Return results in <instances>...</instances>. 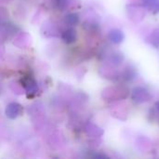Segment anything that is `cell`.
<instances>
[{
  "mask_svg": "<svg viewBox=\"0 0 159 159\" xmlns=\"http://www.w3.org/2000/svg\"><path fill=\"white\" fill-rule=\"evenodd\" d=\"M129 95V90L127 87L124 86H116L107 88L103 91V98L107 101H117L124 100L128 98Z\"/></svg>",
  "mask_w": 159,
  "mask_h": 159,
  "instance_id": "6da1fadb",
  "label": "cell"
},
{
  "mask_svg": "<svg viewBox=\"0 0 159 159\" xmlns=\"http://www.w3.org/2000/svg\"><path fill=\"white\" fill-rule=\"evenodd\" d=\"M151 93L143 87H136L131 90V100L136 104L147 102L151 100Z\"/></svg>",
  "mask_w": 159,
  "mask_h": 159,
  "instance_id": "7a4b0ae2",
  "label": "cell"
},
{
  "mask_svg": "<svg viewBox=\"0 0 159 159\" xmlns=\"http://www.w3.org/2000/svg\"><path fill=\"white\" fill-rule=\"evenodd\" d=\"M127 11L129 19L133 21H140L144 17V8L139 5H128Z\"/></svg>",
  "mask_w": 159,
  "mask_h": 159,
  "instance_id": "3957f363",
  "label": "cell"
},
{
  "mask_svg": "<svg viewBox=\"0 0 159 159\" xmlns=\"http://www.w3.org/2000/svg\"><path fill=\"white\" fill-rule=\"evenodd\" d=\"M124 38H125V34L119 29H113L108 33V39L113 44L118 45L124 41Z\"/></svg>",
  "mask_w": 159,
  "mask_h": 159,
  "instance_id": "277c9868",
  "label": "cell"
},
{
  "mask_svg": "<svg viewBox=\"0 0 159 159\" xmlns=\"http://www.w3.org/2000/svg\"><path fill=\"white\" fill-rule=\"evenodd\" d=\"M20 112H21V106L17 102L9 103L6 109V115L10 119H14L17 116H19Z\"/></svg>",
  "mask_w": 159,
  "mask_h": 159,
  "instance_id": "5b68a950",
  "label": "cell"
},
{
  "mask_svg": "<svg viewBox=\"0 0 159 159\" xmlns=\"http://www.w3.org/2000/svg\"><path fill=\"white\" fill-rule=\"evenodd\" d=\"M136 76H137L136 69L133 65H130V64H129L123 70V72L121 74V77L126 81H132Z\"/></svg>",
  "mask_w": 159,
  "mask_h": 159,
  "instance_id": "8992f818",
  "label": "cell"
},
{
  "mask_svg": "<svg viewBox=\"0 0 159 159\" xmlns=\"http://www.w3.org/2000/svg\"><path fill=\"white\" fill-rule=\"evenodd\" d=\"M62 40L66 43V44H71L74 43L76 39V32L75 29L73 28H69L67 30H65L61 35Z\"/></svg>",
  "mask_w": 159,
  "mask_h": 159,
  "instance_id": "52a82bcc",
  "label": "cell"
},
{
  "mask_svg": "<svg viewBox=\"0 0 159 159\" xmlns=\"http://www.w3.org/2000/svg\"><path fill=\"white\" fill-rule=\"evenodd\" d=\"M143 4L151 12H159V0H143Z\"/></svg>",
  "mask_w": 159,
  "mask_h": 159,
  "instance_id": "ba28073f",
  "label": "cell"
},
{
  "mask_svg": "<svg viewBox=\"0 0 159 159\" xmlns=\"http://www.w3.org/2000/svg\"><path fill=\"white\" fill-rule=\"evenodd\" d=\"M25 89L27 90L28 93H35L37 90V85L35 83V81L32 78L27 79V81H25Z\"/></svg>",
  "mask_w": 159,
  "mask_h": 159,
  "instance_id": "9c48e42d",
  "label": "cell"
},
{
  "mask_svg": "<svg viewBox=\"0 0 159 159\" xmlns=\"http://www.w3.org/2000/svg\"><path fill=\"white\" fill-rule=\"evenodd\" d=\"M65 21L69 25H76L79 22V16L77 13H70L65 17Z\"/></svg>",
  "mask_w": 159,
  "mask_h": 159,
  "instance_id": "30bf717a",
  "label": "cell"
},
{
  "mask_svg": "<svg viewBox=\"0 0 159 159\" xmlns=\"http://www.w3.org/2000/svg\"><path fill=\"white\" fill-rule=\"evenodd\" d=\"M111 61L115 65H120L124 61V56L120 52H115L111 57Z\"/></svg>",
  "mask_w": 159,
  "mask_h": 159,
  "instance_id": "8fae6325",
  "label": "cell"
},
{
  "mask_svg": "<svg viewBox=\"0 0 159 159\" xmlns=\"http://www.w3.org/2000/svg\"><path fill=\"white\" fill-rule=\"evenodd\" d=\"M156 109L157 110V112L159 113V101H158V102H156Z\"/></svg>",
  "mask_w": 159,
  "mask_h": 159,
  "instance_id": "7c38bea8",
  "label": "cell"
}]
</instances>
